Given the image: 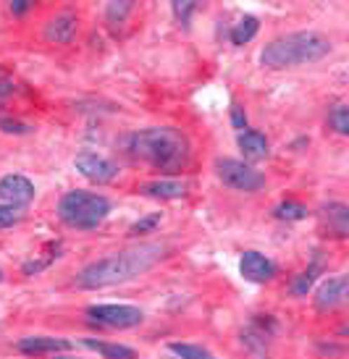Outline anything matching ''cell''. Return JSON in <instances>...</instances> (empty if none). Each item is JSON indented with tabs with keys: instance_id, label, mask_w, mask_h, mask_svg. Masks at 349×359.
Masks as SVG:
<instances>
[{
	"instance_id": "obj_1",
	"label": "cell",
	"mask_w": 349,
	"mask_h": 359,
	"mask_svg": "<svg viewBox=\"0 0 349 359\" xmlns=\"http://www.w3.org/2000/svg\"><path fill=\"white\" fill-rule=\"evenodd\" d=\"M169 247L166 244H137L131 250L113 252L108 257H100L90 265L77 273L74 286L81 291H100L110 289V286H121V283H129V280L145 276L147 270H152L160 259L166 257Z\"/></svg>"
},
{
	"instance_id": "obj_2",
	"label": "cell",
	"mask_w": 349,
	"mask_h": 359,
	"mask_svg": "<svg viewBox=\"0 0 349 359\" xmlns=\"http://www.w3.org/2000/svg\"><path fill=\"white\" fill-rule=\"evenodd\" d=\"M126 152L160 173H179L190 165L192 147L187 134L173 126H150L126 137Z\"/></svg>"
},
{
	"instance_id": "obj_3",
	"label": "cell",
	"mask_w": 349,
	"mask_h": 359,
	"mask_svg": "<svg viewBox=\"0 0 349 359\" xmlns=\"http://www.w3.org/2000/svg\"><path fill=\"white\" fill-rule=\"evenodd\" d=\"M331 53V40L320 32H291L284 37L270 40L263 50H260V63L265 69L284 71L294 69V66H305V63H318Z\"/></svg>"
},
{
	"instance_id": "obj_4",
	"label": "cell",
	"mask_w": 349,
	"mask_h": 359,
	"mask_svg": "<svg viewBox=\"0 0 349 359\" xmlns=\"http://www.w3.org/2000/svg\"><path fill=\"white\" fill-rule=\"evenodd\" d=\"M58 218L63 226L77 231H92L103 226L110 215V200L98 191L87 189H71L58 200Z\"/></svg>"
},
{
	"instance_id": "obj_5",
	"label": "cell",
	"mask_w": 349,
	"mask_h": 359,
	"mask_svg": "<svg viewBox=\"0 0 349 359\" xmlns=\"http://www.w3.org/2000/svg\"><path fill=\"white\" fill-rule=\"evenodd\" d=\"M216 176L223 187H229L234 191H244V194H252V191H260L265 187V176L255 170L249 163L244 160H234V158H218L216 160Z\"/></svg>"
},
{
	"instance_id": "obj_6",
	"label": "cell",
	"mask_w": 349,
	"mask_h": 359,
	"mask_svg": "<svg viewBox=\"0 0 349 359\" xmlns=\"http://www.w3.org/2000/svg\"><path fill=\"white\" fill-rule=\"evenodd\" d=\"M84 315H87L90 323L110 330L137 328L145 320V312L140 307H134V304H92V307L84 309Z\"/></svg>"
},
{
	"instance_id": "obj_7",
	"label": "cell",
	"mask_w": 349,
	"mask_h": 359,
	"mask_svg": "<svg viewBox=\"0 0 349 359\" xmlns=\"http://www.w3.org/2000/svg\"><path fill=\"white\" fill-rule=\"evenodd\" d=\"M74 168L79 170L87 181H92V184H110V181L119 176V165L113 160L103 158V155L90 150L79 152L74 158Z\"/></svg>"
},
{
	"instance_id": "obj_8",
	"label": "cell",
	"mask_w": 349,
	"mask_h": 359,
	"mask_svg": "<svg viewBox=\"0 0 349 359\" xmlns=\"http://www.w3.org/2000/svg\"><path fill=\"white\" fill-rule=\"evenodd\" d=\"M34 200V184L21 173H6L0 179V202L8 208L24 210Z\"/></svg>"
},
{
	"instance_id": "obj_9",
	"label": "cell",
	"mask_w": 349,
	"mask_h": 359,
	"mask_svg": "<svg viewBox=\"0 0 349 359\" xmlns=\"http://www.w3.org/2000/svg\"><path fill=\"white\" fill-rule=\"evenodd\" d=\"M349 297V280L347 276H331L318 286L315 291V309L318 312H334V309L344 307V302Z\"/></svg>"
},
{
	"instance_id": "obj_10",
	"label": "cell",
	"mask_w": 349,
	"mask_h": 359,
	"mask_svg": "<svg viewBox=\"0 0 349 359\" xmlns=\"http://www.w3.org/2000/svg\"><path fill=\"white\" fill-rule=\"evenodd\" d=\"M239 273L249 283H268V280H273V276H276V262L270 257H265L263 252L247 250V252H242V257H239Z\"/></svg>"
},
{
	"instance_id": "obj_11",
	"label": "cell",
	"mask_w": 349,
	"mask_h": 359,
	"mask_svg": "<svg viewBox=\"0 0 349 359\" xmlns=\"http://www.w3.org/2000/svg\"><path fill=\"white\" fill-rule=\"evenodd\" d=\"M16 349L27 357H42V354H66L74 349V341L58 339V336H24L16 341Z\"/></svg>"
},
{
	"instance_id": "obj_12",
	"label": "cell",
	"mask_w": 349,
	"mask_h": 359,
	"mask_svg": "<svg viewBox=\"0 0 349 359\" xmlns=\"http://www.w3.org/2000/svg\"><path fill=\"white\" fill-rule=\"evenodd\" d=\"M320 226L326 231V236L347 239L349 236V208L344 202H329L320 208Z\"/></svg>"
},
{
	"instance_id": "obj_13",
	"label": "cell",
	"mask_w": 349,
	"mask_h": 359,
	"mask_svg": "<svg viewBox=\"0 0 349 359\" xmlns=\"http://www.w3.org/2000/svg\"><path fill=\"white\" fill-rule=\"evenodd\" d=\"M74 34H77V13H71V11L55 13L45 24V32H42V37L53 45H69L74 40Z\"/></svg>"
},
{
	"instance_id": "obj_14",
	"label": "cell",
	"mask_w": 349,
	"mask_h": 359,
	"mask_svg": "<svg viewBox=\"0 0 349 359\" xmlns=\"http://www.w3.org/2000/svg\"><path fill=\"white\" fill-rule=\"evenodd\" d=\"M190 191V184L181 179H155L140 187V194L150 200H181Z\"/></svg>"
},
{
	"instance_id": "obj_15",
	"label": "cell",
	"mask_w": 349,
	"mask_h": 359,
	"mask_svg": "<svg viewBox=\"0 0 349 359\" xmlns=\"http://www.w3.org/2000/svg\"><path fill=\"white\" fill-rule=\"evenodd\" d=\"M237 144H239L242 155L247 160H263L268 155V137H265L263 131H255V129L239 131Z\"/></svg>"
},
{
	"instance_id": "obj_16",
	"label": "cell",
	"mask_w": 349,
	"mask_h": 359,
	"mask_svg": "<svg viewBox=\"0 0 349 359\" xmlns=\"http://www.w3.org/2000/svg\"><path fill=\"white\" fill-rule=\"evenodd\" d=\"M79 346L95 351L103 359H137V351L124 344H110V341H98V339H81Z\"/></svg>"
},
{
	"instance_id": "obj_17",
	"label": "cell",
	"mask_w": 349,
	"mask_h": 359,
	"mask_svg": "<svg viewBox=\"0 0 349 359\" xmlns=\"http://www.w3.org/2000/svg\"><path fill=\"white\" fill-rule=\"evenodd\" d=\"M260 32V21L255 16H242L234 27H231V42L239 48V45H247L249 40H255V34Z\"/></svg>"
},
{
	"instance_id": "obj_18",
	"label": "cell",
	"mask_w": 349,
	"mask_h": 359,
	"mask_svg": "<svg viewBox=\"0 0 349 359\" xmlns=\"http://www.w3.org/2000/svg\"><path fill=\"white\" fill-rule=\"evenodd\" d=\"M273 215H276L279 220L294 223V220H305V218H308V208H305L302 202H297V200H287V202H281V205H276Z\"/></svg>"
},
{
	"instance_id": "obj_19",
	"label": "cell",
	"mask_w": 349,
	"mask_h": 359,
	"mask_svg": "<svg viewBox=\"0 0 349 359\" xmlns=\"http://www.w3.org/2000/svg\"><path fill=\"white\" fill-rule=\"evenodd\" d=\"M329 123L331 129L336 131V134H341V137H347L349 134V108L347 102H334L329 110Z\"/></svg>"
},
{
	"instance_id": "obj_20",
	"label": "cell",
	"mask_w": 349,
	"mask_h": 359,
	"mask_svg": "<svg viewBox=\"0 0 349 359\" xmlns=\"http://www.w3.org/2000/svg\"><path fill=\"white\" fill-rule=\"evenodd\" d=\"M169 351L176 354L179 359H216L205 346H199V344H181V341H173V344H169Z\"/></svg>"
},
{
	"instance_id": "obj_21",
	"label": "cell",
	"mask_w": 349,
	"mask_h": 359,
	"mask_svg": "<svg viewBox=\"0 0 349 359\" xmlns=\"http://www.w3.org/2000/svg\"><path fill=\"white\" fill-rule=\"evenodd\" d=\"M318 273H320L318 262L310 265L308 270H302L297 278L291 280V294H294V297H308V291L312 289V283H315V278H318Z\"/></svg>"
},
{
	"instance_id": "obj_22",
	"label": "cell",
	"mask_w": 349,
	"mask_h": 359,
	"mask_svg": "<svg viewBox=\"0 0 349 359\" xmlns=\"http://www.w3.org/2000/svg\"><path fill=\"white\" fill-rule=\"evenodd\" d=\"M171 11H173L176 21L187 29L192 21V13L197 11V3H195V0H173V3H171Z\"/></svg>"
},
{
	"instance_id": "obj_23",
	"label": "cell",
	"mask_w": 349,
	"mask_h": 359,
	"mask_svg": "<svg viewBox=\"0 0 349 359\" xmlns=\"http://www.w3.org/2000/svg\"><path fill=\"white\" fill-rule=\"evenodd\" d=\"M131 11H134V3L131 0H121V3H108V8H105V19L110 24H121V21L129 16Z\"/></svg>"
},
{
	"instance_id": "obj_24",
	"label": "cell",
	"mask_w": 349,
	"mask_h": 359,
	"mask_svg": "<svg viewBox=\"0 0 349 359\" xmlns=\"http://www.w3.org/2000/svg\"><path fill=\"white\" fill-rule=\"evenodd\" d=\"M160 220H163V215L160 212H150V215H145V218H140L134 226L129 229V236H140V233H152V231L160 226Z\"/></svg>"
},
{
	"instance_id": "obj_25",
	"label": "cell",
	"mask_w": 349,
	"mask_h": 359,
	"mask_svg": "<svg viewBox=\"0 0 349 359\" xmlns=\"http://www.w3.org/2000/svg\"><path fill=\"white\" fill-rule=\"evenodd\" d=\"M21 223V210L8 208V205H0V229H11Z\"/></svg>"
},
{
	"instance_id": "obj_26",
	"label": "cell",
	"mask_w": 349,
	"mask_h": 359,
	"mask_svg": "<svg viewBox=\"0 0 349 359\" xmlns=\"http://www.w3.org/2000/svg\"><path fill=\"white\" fill-rule=\"evenodd\" d=\"M29 129V123H21L16 118H0V131H6V134H27Z\"/></svg>"
},
{
	"instance_id": "obj_27",
	"label": "cell",
	"mask_w": 349,
	"mask_h": 359,
	"mask_svg": "<svg viewBox=\"0 0 349 359\" xmlns=\"http://www.w3.org/2000/svg\"><path fill=\"white\" fill-rule=\"evenodd\" d=\"M231 126L237 131H244L247 129V113L242 105H231Z\"/></svg>"
},
{
	"instance_id": "obj_28",
	"label": "cell",
	"mask_w": 349,
	"mask_h": 359,
	"mask_svg": "<svg viewBox=\"0 0 349 359\" xmlns=\"http://www.w3.org/2000/svg\"><path fill=\"white\" fill-rule=\"evenodd\" d=\"M11 13H16V16H21V13H27V11L32 8L29 0H11Z\"/></svg>"
},
{
	"instance_id": "obj_29",
	"label": "cell",
	"mask_w": 349,
	"mask_h": 359,
	"mask_svg": "<svg viewBox=\"0 0 349 359\" xmlns=\"http://www.w3.org/2000/svg\"><path fill=\"white\" fill-rule=\"evenodd\" d=\"M55 359H81V357H71V354H55Z\"/></svg>"
},
{
	"instance_id": "obj_30",
	"label": "cell",
	"mask_w": 349,
	"mask_h": 359,
	"mask_svg": "<svg viewBox=\"0 0 349 359\" xmlns=\"http://www.w3.org/2000/svg\"><path fill=\"white\" fill-rule=\"evenodd\" d=\"M0 280H3V268H0Z\"/></svg>"
}]
</instances>
